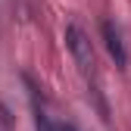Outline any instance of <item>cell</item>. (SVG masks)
<instances>
[{
	"mask_svg": "<svg viewBox=\"0 0 131 131\" xmlns=\"http://www.w3.org/2000/svg\"><path fill=\"white\" fill-rule=\"evenodd\" d=\"M103 41H106V50L109 56L116 59L119 69H125L128 66V50H125V41H122V31L116 22H103Z\"/></svg>",
	"mask_w": 131,
	"mask_h": 131,
	"instance_id": "2",
	"label": "cell"
},
{
	"mask_svg": "<svg viewBox=\"0 0 131 131\" xmlns=\"http://www.w3.org/2000/svg\"><path fill=\"white\" fill-rule=\"evenodd\" d=\"M66 47H69L75 66L81 69V75H94V47L78 25H66Z\"/></svg>",
	"mask_w": 131,
	"mask_h": 131,
	"instance_id": "1",
	"label": "cell"
},
{
	"mask_svg": "<svg viewBox=\"0 0 131 131\" xmlns=\"http://www.w3.org/2000/svg\"><path fill=\"white\" fill-rule=\"evenodd\" d=\"M38 131H75V128L72 125H56V122H50L47 112H38Z\"/></svg>",
	"mask_w": 131,
	"mask_h": 131,
	"instance_id": "3",
	"label": "cell"
}]
</instances>
